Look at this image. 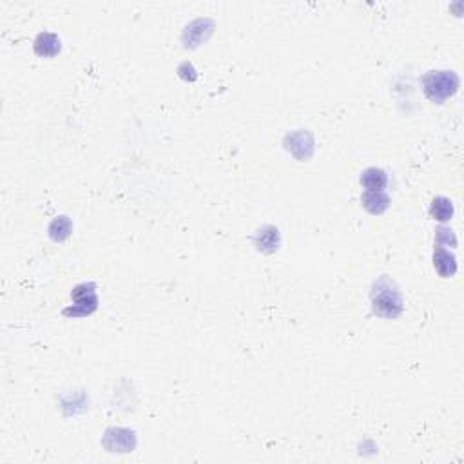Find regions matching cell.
I'll list each match as a JSON object with an SVG mask.
<instances>
[{"label": "cell", "instance_id": "obj_1", "mask_svg": "<svg viewBox=\"0 0 464 464\" xmlns=\"http://www.w3.org/2000/svg\"><path fill=\"white\" fill-rule=\"evenodd\" d=\"M372 310L376 316L385 319H397L403 314V298L390 278H379L372 287Z\"/></svg>", "mask_w": 464, "mask_h": 464}, {"label": "cell", "instance_id": "obj_6", "mask_svg": "<svg viewBox=\"0 0 464 464\" xmlns=\"http://www.w3.org/2000/svg\"><path fill=\"white\" fill-rule=\"evenodd\" d=\"M285 149L298 160H308L314 154V138L308 131H296L285 136Z\"/></svg>", "mask_w": 464, "mask_h": 464}, {"label": "cell", "instance_id": "obj_3", "mask_svg": "<svg viewBox=\"0 0 464 464\" xmlns=\"http://www.w3.org/2000/svg\"><path fill=\"white\" fill-rule=\"evenodd\" d=\"M73 299V307L65 308L64 316H89L97 310L98 298H97V285L95 283H82V285L74 287L71 292Z\"/></svg>", "mask_w": 464, "mask_h": 464}, {"label": "cell", "instance_id": "obj_14", "mask_svg": "<svg viewBox=\"0 0 464 464\" xmlns=\"http://www.w3.org/2000/svg\"><path fill=\"white\" fill-rule=\"evenodd\" d=\"M435 243L437 247H442V245H451V247H455V245H457V238H455L454 230L446 229V227H439L435 234Z\"/></svg>", "mask_w": 464, "mask_h": 464}, {"label": "cell", "instance_id": "obj_12", "mask_svg": "<svg viewBox=\"0 0 464 464\" xmlns=\"http://www.w3.org/2000/svg\"><path fill=\"white\" fill-rule=\"evenodd\" d=\"M49 238L55 241V243H62L65 239L70 238L71 232H73V223L67 216H56L55 220L49 223Z\"/></svg>", "mask_w": 464, "mask_h": 464}, {"label": "cell", "instance_id": "obj_5", "mask_svg": "<svg viewBox=\"0 0 464 464\" xmlns=\"http://www.w3.org/2000/svg\"><path fill=\"white\" fill-rule=\"evenodd\" d=\"M214 26H216V24H214V20L211 19L193 20V22L189 24L187 28L184 29V35H182L184 46L194 49V47H198L200 44H203V42L207 40V38L212 35Z\"/></svg>", "mask_w": 464, "mask_h": 464}, {"label": "cell", "instance_id": "obj_8", "mask_svg": "<svg viewBox=\"0 0 464 464\" xmlns=\"http://www.w3.org/2000/svg\"><path fill=\"white\" fill-rule=\"evenodd\" d=\"M33 49L42 58H53L62 49V42H60L58 35H55V33L42 31L38 33L35 42H33Z\"/></svg>", "mask_w": 464, "mask_h": 464}, {"label": "cell", "instance_id": "obj_2", "mask_svg": "<svg viewBox=\"0 0 464 464\" xmlns=\"http://www.w3.org/2000/svg\"><path fill=\"white\" fill-rule=\"evenodd\" d=\"M461 80L454 71H430L424 74L423 91L433 104H445L459 91Z\"/></svg>", "mask_w": 464, "mask_h": 464}, {"label": "cell", "instance_id": "obj_11", "mask_svg": "<svg viewBox=\"0 0 464 464\" xmlns=\"http://www.w3.org/2000/svg\"><path fill=\"white\" fill-rule=\"evenodd\" d=\"M386 184H388V175L377 167H370V169L363 170V175H361V185L367 191H383Z\"/></svg>", "mask_w": 464, "mask_h": 464}, {"label": "cell", "instance_id": "obj_15", "mask_svg": "<svg viewBox=\"0 0 464 464\" xmlns=\"http://www.w3.org/2000/svg\"><path fill=\"white\" fill-rule=\"evenodd\" d=\"M178 74H179V79L185 80V82H194V80L198 79L196 70H194V65L191 64V62H184V64H179Z\"/></svg>", "mask_w": 464, "mask_h": 464}, {"label": "cell", "instance_id": "obj_13", "mask_svg": "<svg viewBox=\"0 0 464 464\" xmlns=\"http://www.w3.org/2000/svg\"><path fill=\"white\" fill-rule=\"evenodd\" d=\"M430 216H432L433 220L441 221V223L450 221L451 216H454V203H451V200H448V198L445 196L433 198L432 207H430Z\"/></svg>", "mask_w": 464, "mask_h": 464}, {"label": "cell", "instance_id": "obj_10", "mask_svg": "<svg viewBox=\"0 0 464 464\" xmlns=\"http://www.w3.org/2000/svg\"><path fill=\"white\" fill-rule=\"evenodd\" d=\"M433 267L441 278H451L457 272V259L445 247L433 248Z\"/></svg>", "mask_w": 464, "mask_h": 464}, {"label": "cell", "instance_id": "obj_4", "mask_svg": "<svg viewBox=\"0 0 464 464\" xmlns=\"http://www.w3.org/2000/svg\"><path fill=\"white\" fill-rule=\"evenodd\" d=\"M102 445L113 454H127L136 448V435L133 430H127V428H107Z\"/></svg>", "mask_w": 464, "mask_h": 464}, {"label": "cell", "instance_id": "obj_7", "mask_svg": "<svg viewBox=\"0 0 464 464\" xmlns=\"http://www.w3.org/2000/svg\"><path fill=\"white\" fill-rule=\"evenodd\" d=\"M254 245L259 253L263 254H274L280 248L281 238H280V230L274 225H265L257 230L256 236H254Z\"/></svg>", "mask_w": 464, "mask_h": 464}, {"label": "cell", "instance_id": "obj_9", "mask_svg": "<svg viewBox=\"0 0 464 464\" xmlns=\"http://www.w3.org/2000/svg\"><path fill=\"white\" fill-rule=\"evenodd\" d=\"M361 205L374 216H381L390 207V196L385 191H365L361 196Z\"/></svg>", "mask_w": 464, "mask_h": 464}]
</instances>
